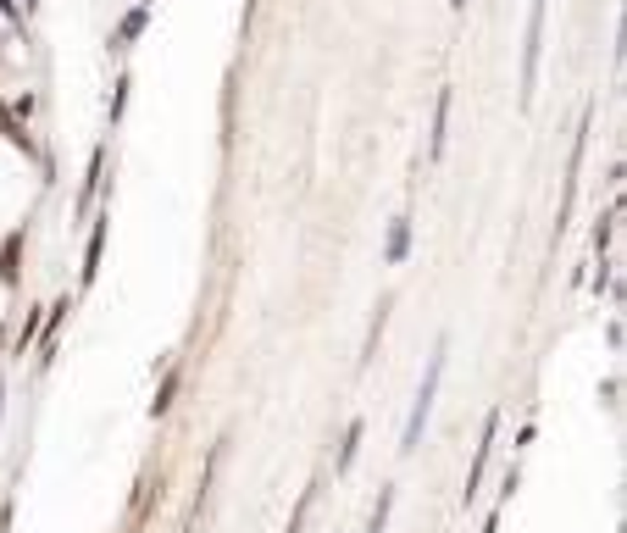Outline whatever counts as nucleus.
<instances>
[{
    "label": "nucleus",
    "instance_id": "obj_1",
    "mask_svg": "<svg viewBox=\"0 0 627 533\" xmlns=\"http://www.w3.org/2000/svg\"><path fill=\"white\" fill-rule=\"evenodd\" d=\"M444 340H439V350H434V361H428V378H423V389H416V406H411V423H405V444L400 450H416L423 444V428H428V412H434V394H439V378H444Z\"/></svg>",
    "mask_w": 627,
    "mask_h": 533
},
{
    "label": "nucleus",
    "instance_id": "obj_2",
    "mask_svg": "<svg viewBox=\"0 0 627 533\" xmlns=\"http://www.w3.org/2000/svg\"><path fill=\"white\" fill-rule=\"evenodd\" d=\"M538 45H544V0H533V12H528V45H522V100H533V78H538Z\"/></svg>",
    "mask_w": 627,
    "mask_h": 533
},
{
    "label": "nucleus",
    "instance_id": "obj_3",
    "mask_svg": "<svg viewBox=\"0 0 627 533\" xmlns=\"http://www.w3.org/2000/svg\"><path fill=\"white\" fill-rule=\"evenodd\" d=\"M495 428H500V417H489V423H483V444H477V461H472V473H466V506L477 500V484H483V466H489V450H495Z\"/></svg>",
    "mask_w": 627,
    "mask_h": 533
},
{
    "label": "nucleus",
    "instance_id": "obj_4",
    "mask_svg": "<svg viewBox=\"0 0 627 533\" xmlns=\"http://www.w3.org/2000/svg\"><path fill=\"white\" fill-rule=\"evenodd\" d=\"M405 250H411V217H394V228H389V261L400 266Z\"/></svg>",
    "mask_w": 627,
    "mask_h": 533
},
{
    "label": "nucleus",
    "instance_id": "obj_5",
    "mask_svg": "<svg viewBox=\"0 0 627 533\" xmlns=\"http://www.w3.org/2000/svg\"><path fill=\"white\" fill-rule=\"evenodd\" d=\"M145 23H151V6H133V12L122 17V28H117V45H133L139 34H145Z\"/></svg>",
    "mask_w": 627,
    "mask_h": 533
},
{
    "label": "nucleus",
    "instance_id": "obj_6",
    "mask_svg": "<svg viewBox=\"0 0 627 533\" xmlns=\"http://www.w3.org/2000/svg\"><path fill=\"white\" fill-rule=\"evenodd\" d=\"M100 245H106V223H95V234H89V250H84V284L100 273Z\"/></svg>",
    "mask_w": 627,
    "mask_h": 533
},
{
    "label": "nucleus",
    "instance_id": "obj_7",
    "mask_svg": "<svg viewBox=\"0 0 627 533\" xmlns=\"http://www.w3.org/2000/svg\"><path fill=\"white\" fill-rule=\"evenodd\" d=\"M444 128H450V89H444L439 106H434V156H444Z\"/></svg>",
    "mask_w": 627,
    "mask_h": 533
},
{
    "label": "nucleus",
    "instance_id": "obj_8",
    "mask_svg": "<svg viewBox=\"0 0 627 533\" xmlns=\"http://www.w3.org/2000/svg\"><path fill=\"white\" fill-rule=\"evenodd\" d=\"M356 444H361V423H350V434H344V450H339V473H350V461H356Z\"/></svg>",
    "mask_w": 627,
    "mask_h": 533
},
{
    "label": "nucleus",
    "instance_id": "obj_9",
    "mask_svg": "<svg viewBox=\"0 0 627 533\" xmlns=\"http://www.w3.org/2000/svg\"><path fill=\"white\" fill-rule=\"evenodd\" d=\"M172 394H178V372H167V383H162V389H156V400H151V412H156V417L172 406Z\"/></svg>",
    "mask_w": 627,
    "mask_h": 533
},
{
    "label": "nucleus",
    "instance_id": "obj_10",
    "mask_svg": "<svg viewBox=\"0 0 627 533\" xmlns=\"http://www.w3.org/2000/svg\"><path fill=\"white\" fill-rule=\"evenodd\" d=\"M389 506H394V495L383 489V495H378V511H372V528H367V533H383V522H389Z\"/></svg>",
    "mask_w": 627,
    "mask_h": 533
},
{
    "label": "nucleus",
    "instance_id": "obj_11",
    "mask_svg": "<svg viewBox=\"0 0 627 533\" xmlns=\"http://www.w3.org/2000/svg\"><path fill=\"white\" fill-rule=\"evenodd\" d=\"M0 533H12V511H0Z\"/></svg>",
    "mask_w": 627,
    "mask_h": 533
},
{
    "label": "nucleus",
    "instance_id": "obj_12",
    "mask_svg": "<svg viewBox=\"0 0 627 533\" xmlns=\"http://www.w3.org/2000/svg\"><path fill=\"white\" fill-rule=\"evenodd\" d=\"M450 6H455V12H461V6H466V0H450Z\"/></svg>",
    "mask_w": 627,
    "mask_h": 533
}]
</instances>
